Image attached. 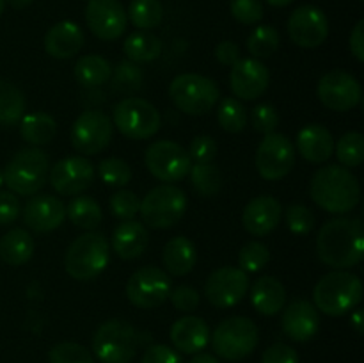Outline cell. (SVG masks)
Wrapping results in <instances>:
<instances>
[{
	"label": "cell",
	"mask_w": 364,
	"mask_h": 363,
	"mask_svg": "<svg viewBox=\"0 0 364 363\" xmlns=\"http://www.w3.org/2000/svg\"><path fill=\"white\" fill-rule=\"evenodd\" d=\"M249 290V276L238 267H219L208 276L205 295L215 308H231L245 298Z\"/></svg>",
	"instance_id": "cell-15"
},
{
	"label": "cell",
	"mask_w": 364,
	"mask_h": 363,
	"mask_svg": "<svg viewBox=\"0 0 364 363\" xmlns=\"http://www.w3.org/2000/svg\"><path fill=\"white\" fill-rule=\"evenodd\" d=\"M287 290L274 276H262L251 287V305L262 315H276L284 308Z\"/></svg>",
	"instance_id": "cell-28"
},
{
	"label": "cell",
	"mask_w": 364,
	"mask_h": 363,
	"mask_svg": "<svg viewBox=\"0 0 364 363\" xmlns=\"http://www.w3.org/2000/svg\"><path fill=\"white\" fill-rule=\"evenodd\" d=\"M34 238L23 228H13L0 238V258L9 265L27 263L34 255Z\"/></svg>",
	"instance_id": "cell-30"
},
{
	"label": "cell",
	"mask_w": 364,
	"mask_h": 363,
	"mask_svg": "<svg viewBox=\"0 0 364 363\" xmlns=\"http://www.w3.org/2000/svg\"><path fill=\"white\" fill-rule=\"evenodd\" d=\"M4 7H6V0H0V16H2L4 13Z\"/></svg>",
	"instance_id": "cell-60"
},
{
	"label": "cell",
	"mask_w": 364,
	"mask_h": 363,
	"mask_svg": "<svg viewBox=\"0 0 364 363\" xmlns=\"http://www.w3.org/2000/svg\"><path fill=\"white\" fill-rule=\"evenodd\" d=\"M25 96L20 89L7 80H0V125L13 127L25 116Z\"/></svg>",
	"instance_id": "cell-34"
},
{
	"label": "cell",
	"mask_w": 364,
	"mask_h": 363,
	"mask_svg": "<svg viewBox=\"0 0 364 363\" xmlns=\"http://www.w3.org/2000/svg\"><path fill=\"white\" fill-rule=\"evenodd\" d=\"M162 260L167 273L173 274V276H185L194 269L196 262H198L194 242L183 235L169 238L164 246Z\"/></svg>",
	"instance_id": "cell-29"
},
{
	"label": "cell",
	"mask_w": 364,
	"mask_h": 363,
	"mask_svg": "<svg viewBox=\"0 0 364 363\" xmlns=\"http://www.w3.org/2000/svg\"><path fill=\"white\" fill-rule=\"evenodd\" d=\"M2 185H4V173L0 171V187H2Z\"/></svg>",
	"instance_id": "cell-61"
},
{
	"label": "cell",
	"mask_w": 364,
	"mask_h": 363,
	"mask_svg": "<svg viewBox=\"0 0 364 363\" xmlns=\"http://www.w3.org/2000/svg\"><path fill=\"white\" fill-rule=\"evenodd\" d=\"M85 21L96 38L114 41L127 31V13L119 0H89Z\"/></svg>",
	"instance_id": "cell-19"
},
{
	"label": "cell",
	"mask_w": 364,
	"mask_h": 363,
	"mask_svg": "<svg viewBox=\"0 0 364 363\" xmlns=\"http://www.w3.org/2000/svg\"><path fill=\"white\" fill-rule=\"evenodd\" d=\"M217 120L223 130L230 132V134H238L247 125V110L242 105L238 98H224L220 102L219 110H217Z\"/></svg>",
	"instance_id": "cell-39"
},
{
	"label": "cell",
	"mask_w": 364,
	"mask_h": 363,
	"mask_svg": "<svg viewBox=\"0 0 364 363\" xmlns=\"http://www.w3.org/2000/svg\"><path fill=\"white\" fill-rule=\"evenodd\" d=\"M251 121L256 132H259L263 135H269L274 134V130L279 125V114H277L276 107L269 105V103H259V105H256L252 109Z\"/></svg>",
	"instance_id": "cell-48"
},
{
	"label": "cell",
	"mask_w": 364,
	"mask_h": 363,
	"mask_svg": "<svg viewBox=\"0 0 364 363\" xmlns=\"http://www.w3.org/2000/svg\"><path fill=\"white\" fill-rule=\"evenodd\" d=\"M98 174L109 187H124L132 180V167L124 160L110 157L98 164Z\"/></svg>",
	"instance_id": "cell-42"
},
{
	"label": "cell",
	"mask_w": 364,
	"mask_h": 363,
	"mask_svg": "<svg viewBox=\"0 0 364 363\" xmlns=\"http://www.w3.org/2000/svg\"><path fill=\"white\" fill-rule=\"evenodd\" d=\"M171 278L156 265H146L135 270L127 283V298L134 306L151 310L169 299Z\"/></svg>",
	"instance_id": "cell-12"
},
{
	"label": "cell",
	"mask_w": 364,
	"mask_h": 363,
	"mask_svg": "<svg viewBox=\"0 0 364 363\" xmlns=\"http://www.w3.org/2000/svg\"><path fill=\"white\" fill-rule=\"evenodd\" d=\"M265 2L270 4V6H274V7H287V6H290L294 0H265Z\"/></svg>",
	"instance_id": "cell-59"
},
{
	"label": "cell",
	"mask_w": 364,
	"mask_h": 363,
	"mask_svg": "<svg viewBox=\"0 0 364 363\" xmlns=\"http://www.w3.org/2000/svg\"><path fill=\"white\" fill-rule=\"evenodd\" d=\"M316 93L322 105L336 112H347L358 107L363 96L358 78L343 70H333L323 75L318 82Z\"/></svg>",
	"instance_id": "cell-16"
},
{
	"label": "cell",
	"mask_w": 364,
	"mask_h": 363,
	"mask_svg": "<svg viewBox=\"0 0 364 363\" xmlns=\"http://www.w3.org/2000/svg\"><path fill=\"white\" fill-rule=\"evenodd\" d=\"M50 363H95L91 352L75 342H60L48 352Z\"/></svg>",
	"instance_id": "cell-44"
},
{
	"label": "cell",
	"mask_w": 364,
	"mask_h": 363,
	"mask_svg": "<svg viewBox=\"0 0 364 363\" xmlns=\"http://www.w3.org/2000/svg\"><path fill=\"white\" fill-rule=\"evenodd\" d=\"M262 363H299V354L287 344H274L263 352Z\"/></svg>",
	"instance_id": "cell-53"
},
{
	"label": "cell",
	"mask_w": 364,
	"mask_h": 363,
	"mask_svg": "<svg viewBox=\"0 0 364 363\" xmlns=\"http://www.w3.org/2000/svg\"><path fill=\"white\" fill-rule=\"evenodd\" d=\"M288 34L295 45L302 48H316L329 34V21L322 9L315 6H301L290 14Z\"/></svg>",
	"instance_id": "cell-18"
},
{
	"label": "cell",
	"mask_w": 364,
	"mask_h": 363,
	"mask_svg": "<svg viewBox=\"0 0 364 363\" xmlns=\"http://www.w3.org/2000/svg\"><path fill=\"white\" fill-rule=\"evenodd\" d=\"M169 335L174 347L185 354L201 352L210 342L208 324L196 315H185L178 319L171 327Z\"/></svg>",
	"instance_id": "cell-24"
},
{
	"label": "cell",
	"mask_w": 364,
	"mask_h": 363,
	"mask_svg": "<svg viewBox=\"0 0 364 363\" xmlns=\"http://www.w3.org/2000/svg\"><path fill=\"white\" fill-rule=\"evenodd\" d=\"M66 216L70 217L71 223L78 228L92 231L100 226L103 219L102 206L89 196H75L66 209Z\"/></svg>",
	"instance_id": "cell-35"
},
{
	"label": "cell",
	"mask_w": 364,
	"mask_h": 363,
	"mask_svg": "<svg viewBox=\"0 0 364 363\" xmlns=\"http://www.w3.org/2000/svg\"><path fill=\"white\" fill-rule=\"evenodd\" d=\"M348 45H350V52L354 53L355 59L359 60V63H364V21L359 20L358 23H355L354 31L350 32V41H348Z\"/></svg>",
	"instance_id": "cell-55"
},
{
	"label": "cell",
	"mask_w": 364,
	"mask_h": 363,
	"mask_svg": "<svg viewBox=\"0 0 364 363\" xmlns=\"http://www.w3.org/2000/svg\"><path fill=\"white\" fill-rule=\"evenodd\" d=\"M112 121L117 130L128 139L144 141L160 130L162 117L155 105L144 98H124L114 107Z\"/></svg>",
	"instance_id": "cell-10"
},
{
	"label": "cell",
	"mask_w": 364,
	"mask_h": 363,
	"mask_svg": "<svg viewBox=\"0 0 364 363\" xmlns=\"http://www.w3.org/2000/svg\"><path fill=\"white\" fill-rule=\"evenodd\" d=\"M315 214L304 205H290L287 209V226L291 233L306 235L315 228Z\"/></svg>",
	"instance_id": "cell-46"
},
{
	"label": "cell",
	"mask_w": 364,
	"mask_h": 363,
	"mask_svg": "<svg viewBox=\"0 0 364 363\" xmlns=\"http://www.w3.org/2000/svg\"><path fill=\"white\" fill-rule=\"evenodd\" d=\"M57 134V123L50 114L31 112L25 114L20 121V135L23 141L34 146L48 144Z\"/></svg>",
	"instance_id": "cell-31"
},
{
	"label": "cell",
	"mask_w": 364,
	"mask_h": 363,
	"mask_svg": "<svg viewBox=\"0 0 364 363\" xmlns=\"http://www.w3.org/2000/svg\"><path fill=\"white\" fill-rule=\"evenodd\" d=\"M123 50L132 63H151L162 53V41L151 32H134L124 39Z\"/></svg>",
	"instance_id": "cell-33"
},
{
	"label": "cell",
	"mask_w": 364,
	"mask_h": 363,
	"mask_svg": "<svg viewBox=\"0 0 364 363\" xmlns=\"http://www.w3.org/2000/svg\"><path fill=\"white\" fill-rule=\"evenodd\" d=\"M48 157L43 149L23 148L14 153L4 171V184L11 192L20 196H34L48 180Z\"/></svg>",
	"instance_id": "cell-5"
},
{
	"label": "cell",
	"mask_w": 364,
	"mask_h": 363,
	"mask_svg": "<svg viewBox=\"0 0 364 363\" xmlns=\"http://www.w3.org/2000/svg\"><path fill=\"white\" fill-rule=\"evenodd\" d=\"M109 206L117 219L130 221L137 216L139 209H141V199L135 196V192L128 191V189H121V191L114 192L110 196Z\"/></svg>",
	"instance_id": "cell-45"
},
{
	"label": "cell",
	"mask_w": 364,
	"mask_h": 363,
	"mask_svg": "<svg viewBox=\"0 0 364 363\" xmlns=\"http://www.w3.org/2000/svg\"><path fill=\"white\" fill-rule=\"evenodd\" d=\"M279 32L272 25H259L247 38V50L252 59H267L279 48Z\"/></svg>",
	"instance_id": "cell-38"
},
{
	"label": "cell",
	"mask_w": 364,
	"mask_h": 363,
	"mask_svg": "<svg viewBox=\"0 0 364 363\" xmlns=\"http://www.w3.org/2000/svg\"><path fill=\"white\" fill-rule=\"evenodd\" d=\"M84 46V32L75 21H59L45 36V50L55 59H70Z\"/></svg>",
	"instance_id": "cell-25"
},
{
	"label": "cell",
	"mask_w": 364,
	"mask_h": 363,
	"mask_svg": "<svg viewBox=\"0 0 364 363\" xmlns=\"http://www.w3.org/2000/svg\"><path fill=\"white\" fill-rule=\"evenodd\" d=\"M128 18L137 28L149 31L162 23L164 6L159 0H132Z\"/></svg>",
	"instance_id": "cell-37"
},
{
	"label": "cell",
	"mask_w": 364,
	"mask_h": 363,
	"mask_svg": "<svg viewBox=\"0 0 364 363\" xmlns=\"http://www.w3.org/2000/svg\"><path fill=\"white\" fill-rule=\"evenodd\" d=\"M171 301H173L174 308L180 310V312H194L199 306V294L196 288L187 287V285H181V287L174 288L169 294Z\"/></svg>",
	"instance_id": "cell-50"
},
{
	"label": "cell",
	"mask_w": 364,
	"mask_h": 363,
	"mask_svg": "<svg viewBox=\"0 0 364 363\" xmlns=\"http://www.w3.org/2000/svg\"><path fill=\"white\" fill-rule=\"evenodd\" d=\"M64 219H66V206L57 196H32L23 206V223L34 231L46 233L57 230Z\"/></svg>",
	"instance_id": "cell-21"
},
{
	"label": "cell",
	"mask_w": 364,
	"mask_h": 363,
	"mask_svg": "<svg viewBox=\"0 0 364 363\" xmlns=\"http://www.w3.org/2000/svg\"><path fill=\"white\" fill-rule=\"evenodd\" d=\"M112 75V64L102 56H82L75 64V77L78 84L84 88H98V85L109 82Z\"/></svg>",
	"instance_id": "cell-32"
},
{
	"label": "cell",
	"mask_w": 364,
	"mask_h": 363,
	"mask_svg": "<svg viewBox=\"0 0 364 363\" xmlns=\"http://www.w3.org/2000/svg\"><path fill=\"white\" fill-rule=\"evenodd\" d=\"M336 157L343 167H358L364 160V137L359 132H348L338 141Z\"/></svg>",
	"instance_id": "cell-41"
},
{
	"label": "cell",
	"mask_w": 364,
	"mask_h": 363,
	"mask_svg": "<svg viewBox=\"0 0 364 363\" xmlns=\"http://www.w3.org/2000/svg\"><path fill=\"white\" fill-rule=\"evenodd\" d=\"M137 347V331L119 319L105 320L92 337V351L103 363H132Z\"/></svg>",
	"instance_id": "cell-8"
},
{
	"label": "cell",
	"mask_w": 364,
	"mask_h": 363,
	"mask_svg": "<svg viewBox=\"0 0 364 363\" xmlns=\"http://www.w3.org/2000/svg\"><path fill=\"white\" fill-rule=\"evenodd\" d=\"M315 308L331 317H340L358 308L363 299L359 276L348 270H333L322 276L313 290Z\"/></svg>",
	"instance_id": "cell-3"
},
{
	"label": "cell",
	"mask_w": 364,
	"mask_h": 363,
	"mask_svg": "<svg viewBox=\"0 0 364 363\" xmlns=\"http://www.w3.org/2000/svg\"><path fill=\"white\" fill-rule=\"evenodd\" d=\"M283 331L295 342H308L318 333L320 315L315 305L304 299L290 302L283 312Z\"/></svg>",
	"instance_id": "cell-23"
},
{
	"label": "cell",
	"mask_w": 364,
	"mask_h": 363,
	"mask_svg": "<svg viewBox=\"0 0 364 363\" xmlns=\"http://www.w3.org/2000/svg\"><path fill=\"white\" fill-rule=\"evenodd\" d=\"M109 260V242L105 235L92 230L71 242L64 256V267L75 280L89 281L105 270Z\"/></svg>",
	"instance_id": "cell-4"
},
{
	"label": "cell",
	"mask_w": 364,
	"mask_h": 363,
	"mask_svg": "<svg viewBox=\"0 0 364 363\" xmlns=\"http://www.w3.org/2000/svg\"><path fill=\"white\" fill-rule=\"evenodd\" d=\"M295 166V148L283 134L265 135L256 152V167L259 177L276 182L287 177Z\"/></svg>",
	"instance_id": "cell-14"
},
{
	"label": "cell",
	"mask_w": 364,
	"mask_h": 363,
	"mask_svg": "<svg viewBox=\"0 0 364 363\" xmlns=\"http://www.w3.org/2000/svg\"><path fill=\"white\" fill-rule=\"evenodd\" d=\"M53 191L63 196H77L87 191L95 180V166L85 157H66L48 171Z\"/></svg>",
	"instance_id": "cell-17"
},
{
	"label": "cell",
	"mask_w": 364,
	"mask_h": 363,
	"mask_svg": "<svg viewBox=\"0 0 364 363\" xmlns=\"http://www.w3.org/2000/svg\"><path fill=\"white\" fill-rule=\"evenodd\" d=\"M7 4H9L11 7H14V9H23V7L31 6L34 0H6Z\"/></svg>",
	"instance_id": "cell-58"
},
{
	"label": "cell",
	"mask_w": 364,
	"mask_h": 363,
	"mask_svg": "<svg viewBox=\"0 0 364 363\" xmlns=\"http://www.w3.org/2000/svg\"><path fill=\"white\" fill-rule=\"evenodd\" d=\"M350 324H352V327H354V330L358 331L359 335L363 333V331H364V320H363V312H361V310H355V312L352 313V315H350Z\"/></svg>",
	"instance_id": "cell-56"
},
{
	"label": "cell",
	"mask_w": 364,
	"mask_h": 363,
	"mask_svg": "<svg viewBox=\"0 0 364 363\" xmlns=\"http://www.w3.org/2000/svg\"><path fill=\"white\" fill-rule=\"evenodd\" d=\"M270 75L265 64L258 59H238L231 66L230 85L240 100H256L269 88Z\"/></svg>",
	"instance_id": "cell-20"
},
{
	"label": "cell",
	"mask_w": 364,
	"mask_h": 363,
	"mask_svg": "<svg viewBox=\"0 0 364 363\" xmlns=\"http://www.w3.org/2000/svg\"><path fill=\"white\" fill-rule=\"evenodd\" d=\"M215 57L220 64H224V66H233V64L240 59V48H238L237 43L223 41L217 45Z\"/></svg>",
	"instance_id": "cell-54"
},
{
	"label": "cell",
	"mask_w": 364,
	"mask_h": 363,
	"mask_svg": "<svg viewBox=\"0 0 364 363\" xmlns=\"http://www.w3.org/2000/svg\"><path fill=\"white\" fill-rule=\"evenodd\" d=\"M188 155L196 164H208L217 157V142L208 135H198L188 146Z\"/></svg>",
	"instance_id": "cell-49"
},
{
	"label": "cell",
	"mask_w": 364,
	"mask_h": 363,
	"mask_svg": "<svg viewBox=\"0 0 364 363\" xmlns=\"http://www.w3.org/2000/svg\"><path fill=\"white\" fill-rule=\"evenodd\" d=\"M270 253L263 242H247L238 253V265L244 273H258L269 263Z\"/></svg>",
	"instance_id": "cell-43"
},
{
	"label": "cell",
	"mask_w": 364,
	"mask_h": 363,
	"mask_svg": "<svg viewBox=\"0 0 364 363\" xmlns=\"http://www.w3.org/2000/svg\"><path fill=\"white\" fill-rule=\"evenodd\" d=\"M169 96L181 112L203 116L217 105L220 91L212 78L198 73H181L171 82Z\"/></svg>",
	"instance_id": "cell-6"
},
{
	"label": "cell",
	"mask_w": 364,
	"mask_h": 363,
	"mask_svg": "<svg viewBox=\"0 0 364 363\" xmlns=\"http://www.w3.org/2000/svg\"><path fill=\"white\" fill-rule=\"evenodd\" d=\"M320 260L334 270H345L361 263L364 256V230L359 219L336 217L327 221L316 237Z\"/></svg>",
	"instance_id": "cell-1"
},
{
	"label": "cell",
	"mask_w": 364,
	"mask_h": 363,
	"mask_svg": "<svg viewBox=\"0 0 364 363\" xmlns=\"http://www.w3.org/2000/svg\"><path fill=\"white\" fill-rule=\"evenodd\" d=\"M230 9L235 20L244 25L258 23L265 13L262 0H231Z\"/></svg>",
	"instance_id": "cell-47"
},
{
	"label": "cell",
	"mask_w": 364,
	"mask_h": 363,
	"mask_svg": "<svg viewBox=\"0 0 364 363\" xmlns=\"http://www.w3.org/2000/svg\"><path fill=\"white\" fill-rule=\"evenodd\" d=\"M149 173L160 182L174 184L183 180L192 167V159L187 149L174 141H155L148 146L144 157Z\"/></svg>",
	"instance_id": "cell-11"
},
{
	"label": "cell",
	"mask_w": 364,
	"mask_h": 363,
	"mask_svg": "<svg viewBox=\"0 0 364 363\" xmlns=\"http://www.w3.org/2000/svg\"><path fill=\"white\" fill-rule=\"evenodd\" d=\"M110 77H112L114 89L119 93H127V95L139 91L144 82V73L137 66V63H132V60H121Z\"/></svg>",
	"instance_id": "cell-40"
},
{
	"label": "cell",
	"mask_w": 364,
	"mask_h": 363,
	"mask_svg": "<svg viewBox=\"0 0 364 363\" xmlns=\"http://www.w3.org/2000/svg\"><path fill=\"white\" fill-rule=\"evenodd\" d=\"M149 233L146 226L137 221H123L112 233V249L119 258L135 260L146 251Z\"/></svg>",
	"instance_id": "cell-27"
},
{
	"label": "cell",
	"mask_w": 364,
	"mask_h": 363,
	"mask_svg": "<svg viewBox=\"0 0 364 363\" xmlns=\"http://www.w3.org/2000/svg\"><path fill=\"white\" fill-rule=\"evenodd\" d=\"M21 212L20 199L14 192H0V226H9L18 219Z\"/></svg>",
	"instance_id": "cell-51"
},
{
	"label": "cell",
	"mask_w": 364,
	"mask_h": 363,
	"mask_svg": "<svg viewBox=\"0 0 364 363\" xmlns=\"http://www.w3.org/2000/svg\"><path fill=\"white\" fill-rule=\"evenodd\" d=\"M283 216V206L274 196H256L245 205L242 224L255 237H265L274 231Z\"/></svg>",
	"instance_id": "cell-22"
},
{
	"label": "cell",
	"mask_w": 364,
	"mask_h": 363,
	"mask_svg": "<svg viewBox=\"0 0 364 363\" xmlns=\"http://www.w3.org/2000/svg\"><path fill=\"white\" fill-rule=\"evenodd\" d=\"M188 363H220V362L215 358V356L208 354V352H201V354H196Z\"/></svg>",
	"instance_id": "cell-57"
},
{
	"label": "cell",
	"mask_w": 364,
	"mask_h": 363,
	"mask_svg": "<svg viewBox=\"0 0 364 363\" xmlns=\"http://www.w3.org/2000/svg\"><path fill=\"white\" fill-rule=\"evenodd\" d=\"M141 363H183V358L174 349L164 344H155L146 349Z\"/></svg>",
	"instance_id": "cell-52"
},
{
	"label": "cell",
	"mask_w": 364,
	"mask_h": 363,
	"mask_svg": "<svg viewBox=\"0 0 364 363\" xmlns=\"http://www.w3.org/2000/svg\"><path fill=\"white\" fill-rule=\"evenodd\" d=\"M187 210V196L180 187L164 184L151 189L141 201L142 221L153 230H167L180 223Z\"/></svg>",
	"instance_id": "cell-7"
},
{
	"label": "cell",
	"mask_w": 364,
	"mask_h": 363,
	"mask_svg": "<svg viewBox=\"0 0 364 363\" xmlns=\"http://www.w3.org/2000/svg\"><path fill=\"white\" fill-rule=\"evenodd\" d=\"M297 149L308 162L322 164L334 153V139L322 125H308L297 135Z\"/></svg>",
	"instance_id": "cell-26"
},
{
	"label": "cell",
	"mask_w": 364,
	"mask_h": 363,
	"mask_svg": "<svg viewBox=\"0 0 364 363\" xmlns=\"http://www.w3.org/2000/svg\"><path fill=\"white\" fill-rule=\"evenodd\" d=\"M114 125L102 110H85L71 127V144L78 153L96 155L102 153L112 141Z\"/></svg>",
	"instance_id": "cell-13"
},
{
	"label": "cell",
	"mask_w": 364,
	"mask_h": 363,
	"mask_svg": "<svg viewBox=\"0 0 364 363\" xmlns=\"http://www.w3.org/2000/svg\"><path fill=\"white\" fill-rule=\"evenodd\" d=\"M311 199L329 214H347L358 206L361 199V187L348 167H320L309 184Z\"/></svg>",
	"instance_id": "cell-2"
},
{
	"label": "cell",
	"mask_w": 364,
	"mask_h": 363,
	"mask_svg": "<svg viewBox=\"0 0 364 363\" xmlns=\"http://www.w3.org/2000/svg\"><path fill=\"white\" fill-rule=\"evenodd\" d=\"M188 174H191L192 189L203 198H212L223 187V174L219 167L213 166L212 162L196 164L191 167Z\"/></svg>",
	"instance_id": "cell-36"
},
{
	"label": "cell",
	"mask_w": 364,
	"mask_h": 363,
	"mask_svg": "<svg viewBox=\"0 0 364 363\" xmlns=\"http://www.w3.org/2000/svg\"><path fill=\"white\" fill-rule=\"evenodd\" d=\"M213 351L224 359L238 362L251 354L259 340L256 324L247 317H230L223 320L210 337Z\"/></svg>",
	"instance_id": "cell-9"
}]
</instances>
